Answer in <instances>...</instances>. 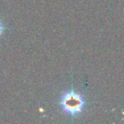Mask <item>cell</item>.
<instances>
[{
  "mask_svg": "<svg viewBox=\"0 0 124 124\" xmlns=\"http://www.w3.org/2000/svg\"><path fill=\"white\" fill-rule=\"evenodd\" d=\"M3 31H4V26H3L2 22L0 21V36H1V34L3 33Z\"/></svg>",
  "mask_w": 124,
  "mask_h": 124,
  "instance_id": "cell-2",
  "label": "cell"
},
{
  "mask_svg": "<svg viewBox=\"0 0 124 124\" xmlns=\"http://www.w3.org/2000/svg\"><path fill=\"white\" fill-rule=\"evenodd\" d=\"M59 104L66 113L70 115H77L83 110L85 100L79 93L74 90H70L62 95Z\"/></svg>",
  "mask_w": 124,
  "mask_h": 124,
  "instance_id": "cell-1",
  "label": "cell"
}]
</instances>
